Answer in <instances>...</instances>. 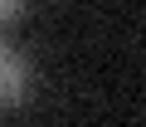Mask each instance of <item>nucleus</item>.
Instances as JSON below:
<instances>
[{"mask_svg":"<svg viewBox=\"0 0 146 127\" xmlns=\"http://www.w3.org/2000/svg\"><path fill=\"white\" fill-rule=\"evenodd\" d=\"M29 88H34V64H29V54H25L15 39L0 34V112L20 108V103L29 98Z\"/></svg>","mask_w":146,"mask_h":127,"instance_id":"nucleus-1","label":"nucleus"},{"mask_svg":"<svg viewBox=\"0 0 146 127\" xmlns=\"http://www.w3.org/2000/svg\"><path fill=\"white\" fill-rule=\"evenodd\" d=\"M25 5H29V0H0V25H10V20H15Z\"/></svg>","mask_w":146,"mask_h":127,"instance_id":"nucleus-2","label":"nucleus"}]
</instances>
